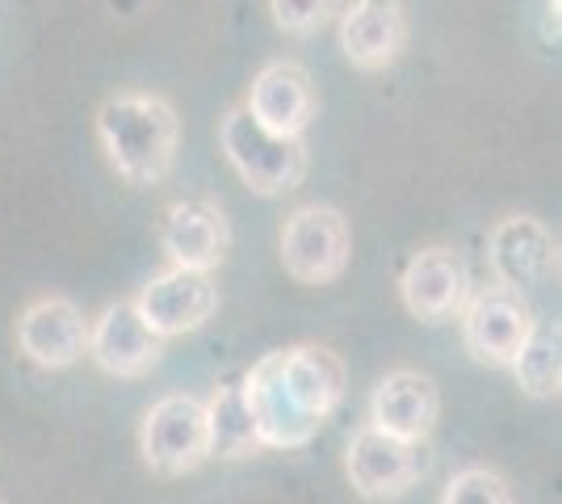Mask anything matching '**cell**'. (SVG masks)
Instances as JSON below:
<instances>
[{
  "label": "cell",
  "instance_id": "obj_1",
  "mask_svg": "<svg viewBox=\"0 0 562 504\" xmlns=\"http://www.w3.org/2000/svg\"><path fill=\"white\" fill-rule=\"evenodd\" d=\"M239 395L260 450H299L345 400V361L324 345L273 349L244 374Z\"/></svg>",
  "mask_w": 562,
  "mask_h": 504
},
{
  "label": "cell",
  "instance_id": "obj_2",
  "mask_svg": "<svg viewBox=\"0 0 562 504\" xmlns=\"http://www.w3.org/2000/svg\"><path fill=\"white\" fill-rule=\"evenodd\" d=\"M97 139L122 181L160 186L177 160L181 122L165 97L117 93L97 110Z\"/></svg>",
  "mask_w": 562,
  "mask_h": 504
},
{
  "label": "cell",
  "instance_id": "obj_3",
  "mask_svg": "<svg viewBox=\"0 0 562 504\" xmlns=\"http://www.w3.org/2000/svg\"><path fill=\"white\" fill-rule=\"evenodd\" d=\"M218 144H223V156L232 160V168L239 172V181L252 193L278 198V193H290L303 186L306 144L303 139L269 135L265 126H257V122L248 119L244 105H235V110L223 114Z\"/></svg>",
  "mask_w": 562,
  "mask_h": 504
},
{
  "label": "cell",
  "instance_id": "obj_4",
  "mask_svg": "<svg viewBox=\"0 0 562 504\" xmlns=\"http://www.w3.org/2000/svg\"><path fill=\"white\" fill-rule=\"evenodd\" d=\"M349 223L336 206H299L281 227V265L303 287H328L349 265Z\"/></svg>",
  "mask_w": 562,
  "mask_h": 504
},
{
  "label": "cell",
  "instance_id": "obj_5",
  "mask_svg": "<svg viewBox=\"0 0 562 504\" xmlns=\"http://www.w3.org/2000/svg\"><path fill=\"white\" fill-rule=\"evenodd\" d=\"M139 455L156 475H189L211 458L206 408L193 395L156 400L139 429Z\"/></svg>",
  "mask_w": 562,
  "mask_h": 504
},
{
  "label": "cell",
  "instance_id": "obj_6",
  "mask_svg": "<svg viewBox=\"0 0 562 504\" xmlns=\"http://www.w3.org/2000/svg\"><path fill=\"white\" fill-rule=\"evenodd\" d=\"M533 307L525 294L504 287H487L479 294H470L467 307H462V340H467V354L483 366H508L513 370L520 345L533 333Z\"/></svg>",
  "mask_w": 562,
  "mask_h": 504
},
{
  "label": "cell",
  "instance_id": "obj_7",
  "mask_svg": "<svg viewBox=\"0 0 562 504\" xmlns=\"http://www.w3.org/2000/svg\"><path fill=\"white\" fill-rule=\"evenodd\" d=\"M428 471V450L378 433L374 425H361L345 446V475L366 501L403 496Z\"/></svg>",
  "mask_w": 562,
  "mask_h": 504
},
{
  "label": "cell",
  "instance_id": "obj_8",
  "mask_svg": "<svg viewBox=\"0 0 562 504\" xmlns=\"http://www.w3.org/2000/svg\"><path fill=\"white\" fill-rule=\"evenodd\" d=\"M131 303H135V312L151 333L160 340H172V336H186L211 320L214 307H218V287H214V273L165 269Z\"/></svg>",
  "mask_w": 562,
  "mask_h": 504
},
{
  "label": "cell",
  "instance_id": "obj_9",
  "mask_svg": "<svg viewBox=\"0 0 562 504\" xmlns=\"http://www.w3.org/2000/svg\"><path fill=\"white\" fill-rule=\"evenodd\" d=\"M398 294H403V307L424 324H446L453 315H462L470 299L467 257L446 244L420 248L398 278Z\"/></svg>",
  "mask_w": 562,
  "mask_h": 504
},
{
  "label": "cell",
  "instance_id": "obj_10",
  "mask_svg": "<svg viewBox=\"0 0 562 504\" xmlns=\"http://www.w3.org/2000/svg\"><path fill=\"white\" fill-rule=\"evenodd\" d=\"M248 119L265 126L269 135H281V139H303V131L315 122V110H319V97H315V85H311V72L294 59H273L265 64L248 89V101H244Z\"/></svg>",
  "mask_w": 562,
  "mask_h": 504
},
{
  "label": "cell",
  "instance_id": "obj_11",
  "mask_svg": "<svg viewBox=\"0 0 562 504\" xmlns=\"http://www.w3.org/2000/svg\"><path fill=\"white\" fill-rule=\"evenodd\" d=\"M487 261H492L495 287L525 294L559 269V248L541 219L504 215L487 236Z\"/></svg>",
  "mask_w": 562,
  "mask_h": 504
},
{
  "label": "cell",
  "instance_id": "obj_12",
  "mask_svg": "<svg viewBox=\"0 0 562 504\" xmlns=\"http://www.w3.org/2000/svg\"><path fill=\"white\" fill-rule=\"evenodd\" d=\"M227 215L211 198H186L168 206L160 223V248L168 253L172 269H193V273H211L214 265L227 257Z\"/></svg>",
  "mask_w": 562,
  "mask_h": 504
},
{
  "label": "cell",
  "instance_id": "obj_13",
  "mask_svg": "<svg viewBox=\"0 0 562 504\" xmlns=\"http://www.w3.org/2000/svg\"><path fill=\"white\" fill-rule=\"evenodd\" d=\"M437 416H441L437 383L420 370H391L370 395V421L366 425H374L378 433L398 437V441L424 446L428 433L437 429Z\"/></svg>",
  "mask_w": 562,
  "mask_h": 504
},
{
  "label": "cell",
  "instance_id": "obj_14",
  "mask_svg": "<svg viewBox=\"0 0 562 504\" xmlns=\"http://www.w3.org/2000/svg\"><path fill=\"white\" fill-rule=\"evenodd\" d=\"M89 358L114 379H143L165 358V340L143 324L135 303H110L89 324Z\"/></svg>",
  "mask_w": 562,
  "mask_h": 504
},
{
  "label": "cell",
  "instance_id": "obj_15",
  "mask_svg": "<svg viewBox=\"0 0 562 504\" xmlns=\"http://www.w3.org/2000/svg\"><path fill=\"white\" fill-rule=\"evenodd\" d=\"M18 349L43 370H68L89 354V324L68 299H38L18 315Z\"/></svg>",
  "mask_w": 562,
  "mask_h": 504
},
{
  "label": "cell",
  "instance_id": "obj_16",
  "mask_svg": "<svg viewBox=\"0 0 562 504\" xmlns=\"http://www.w3.org/2000/svg\"><path fill=\"white\" fill-rule=\"evenodd\" d=\"M407 43V18L395 0H357L340 13V51L352 68H391Z\"/></svg>",
  "mask_w": 562,
  "mask_h": 504
},
{
  "label": "cell",
  "instance_id": "obj_17",
  "mask_svg": "<svg viewBox=\"0 0 562 504\" xmlns=\"http://www.w3.org/2000/svg\"><path fill=\"white\" fill-rule=\"evenodd\" d=\"M206 408V441H211V455L218 458H244L257 455V425L248 416V404L239 395V383H223L211 400L202 404Z\"/></svg>",
  "mask_w": 562,
  "mask_h": 504
},
{
  "label": "cell",
  "instance_id": "obj_18",
  "mask_svg": "<svg viewBox=\"0 0 562 504\" xmlns=\"http://www.w3.org/2000/svg\"><path fill=\"white\" fill-rule=\"evenodd\" d=\"M513 374L525 395L554 400L562 387V358H559V324H533L529 340L520 345L513 361Z\"/></svg>",
  "mask_w": 562,
  "mask_h": 504
},
{
  "label": "cell",
  "instance_id": "obj_19",
  "mask_svg": "<svg viewBox=\"0 0 562 504\" xmlns=\"http://www.w3.org/2000/svg\"><path fill=\"white\" fill-rule=\"evenodd\" d=\"M441 504H513L508 480L492 467H467L446 483Z\"/></svg>",
  "mask_w": 562,
  "mask_h": 504
},
{
  "label": "cell",
  "instance_id": "obj_20",
  "mask_svg": "<svg viewBox=\"0 0 562 504\" xmlns=\"http://www.w3.org/2000/svg\"><path fill=\"white\" fill-rule=\"evenodd\" d=\"M269 13H273V22H278L285 34H315V30L336 13V4H331V0H303V4H299V0H273Z\"/></svg>",
  "mask_w": 562,
  "mask_h": 504
}]
</instances>
